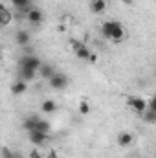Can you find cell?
<instances>
[{"instance_id":"6da1fadb","label":"cell","mask_w":156,"mask_h":158,"mask_svg":"<svg viewBox=\"0 0 156 158\" xmlns=\"http://www.w3.org/2000/svg\"><path fill=\"white\" fill-rule=\"evenodd\" d=\"M101 33H103V37L109 40H121L125 37V28H123V24L121 22H117V20H107V22H103V26H101Z\"/></svg>"},{"instance_id":"7a4b0ae2","label":"cell","mask_w":156,"mask_h":158,"mask_svg":"<svg viewBox=\"0 0 156 158\" xmlns=\"http://www.w3.org/2000/svg\"><path fill=\"white\" fill-rule=\"evenodd\" d=\"M40 66H42V61H40L37 55H33V53H24L18 59V68H30V70L39 72Z\"/></svg>"},{"instance_id":"3957f363","label":"cell","mask_w":156,"mask_h":158,"mask_svg":"<svg viewBox=\"0 0 156 158\" xmlns=\"http://www.w3.org/2000/svg\"><path fill=\"white\" fill-rule=\"evenodd\" d=\"M127 103H129V107H130L134 112H138V114H143V112L147 110V107H149V103H147L143 98H140V96H129V98H127Z\"/></svg>"},{"instance_id":"277c9868","label":"cell","mask_w":156,"mask_h":158,"mask_svg":"<svg viewBox=\"0 0 156 158\" xmlns=\"http://www.w3.org/2000/svg\"><path fill=\"white\" fill-rule=\"evenodd\" d=\"M68 85H70V79H68L66 74H63V72H55V76L50 79V86L53 90H64Z\"/></svg>"},{"instance_id":"5b68a950","label":"cell","mask_w":156,"mask_h":158,"mask_svg":"<svg viewBox=\"0 0 156 158\" xmlns=\"http://www.w3.org/2000/svg\"><path fill=\"white\" fill-rule=\"evenodd\" d=\"M70 44H72V48H74V52H76V55H77L79 59H83V61H90L92 52L88 50V46H86L84 42H81V40H72Z\"/></svg>"},{"instance_id":"8992f818","label":"cell","mask_w":156,"mask_h":158,"mask_svg":"<svg viewBox=\"0 0 156 158\" xmlns=\"http://www.w3.org/2000/svg\"><path fill=\"white\" fill-rule=\"evenodd\" d=\"M28 138H30V142L33 143V145H44L46 142H48V132H42V131H31V132H28Z\"/></svg>"},{"instance_id":"52a82bcc","label":"cell","mask_w":156,"mask_h":158,"mask_svg":"<svg viewBox=\"0 0 156 158\" xmlns=\"http://www.w3.org/2000/svg\"><path fill=\"white\" fill-rule=\"evenodd\" d=\"M15 42H17L18 46H22V48L31 46V35H30V31H26V30L17 31V33H15Z\"/></svg>"},{"instance_id":"ba28073f","label":"cell","mask_w":156,"mask_h":158,"mask_svg":"<svg viewBox=\"0 0 156 158\" xmlns=\"http://www.w3.org/2000/svg\"><path fill=\"white\" fill-rule=\"evenodd\" d=\"M26 19H28V22L30 24H33V26H39L40 22L44 20V15H42V11L37 9V7H33L28 15H26Z\"/></svg>"},{"instance_id":"9c48e42d","label":"cell","mask_w":156,"mask_h":158,"mask_svg":"<svg viewBox=\"0 0 156 158\" xmlns=\"http://www.w3.org/2000/svg\"><path fill=\"white\" fill-rule=\"evenodd\" d=\"M11 4H13L18 11H22L24 15H28V13L33 9V2H31V0H11Z\"/></svg>"},{"instance_id":"30bf717a","label":"cell","mask_w":156,"mask_h":158,"mask_svg":"<svg viewBox=\"0 0 156 158\" xmlns=\"http://www.w3.org/2000/svg\"><path fill=\"white\" fill-rule=\"evenodd\" d=\"M132 143H134L132 132H119L117 134V145L119 147H130Z\"/></svg>"},{"instance_id":"8fae6325","label":"cell","mask_w":156,"mask_h":158,"mask_svg":"<svg viewBox=\"0 0 156 158\" xmlns=\"http://www.w3.org/2000/svg\"><path fill=\"white\" fill-rule=\"evenodd\" d=\"M55 72H57V70L53 68V64H48V63H42V66H40V70H39L40 77H42V79H48V81L55 76Z\"/></svg>"},{"instance_id":"7c38bea8","label":"cell","mask_w":156,"mask_h":158,"mask_svg":"<svg viewBox=\"0 0 156 158\" xmlns=\"http://www.w3.org/2000/svg\"><path fill=\"white\" fill-rule=\"evenodd\" d=\"M26 90H28V83L22 81V79H17V81L11 85V92H13L15 96H22Z\"/></svg>"},{"instance_id":"4fadbf2b","label":"cell","mask_w":156,"mask_h":158,"mask_svg":"<svg viewBox=\"0 0 156 158\" xmlns=\"http://www.w3.org/2000/svg\"><path fill=\"white\" fill-rule=\"evenodd\" d=\"M39 119L37 116H30V118H26L22 121V127H24V131H28V132H31V131H35L37 129V123H39Z\"/></svg>"},{"instance_id":"5bb4252c","label":"cell","mask_w":156,"mask_h":158,"mask_svg":"<svg viewBox=\"0 0 156 158\" xmlns=\"http://www.w3.org/2000/svg\"><path fill=\"white\" fill-rule=\"evenodd\" d=\"M90 9H92V13L99 15V13H103L107 9V2L105 0H92L90 2Z\"/></svg>"},{"instance_id":"9a60e30c","label":"cell","mask_w":156,"mask_h":158,"mask_svg":"<svg viewBox=\"0 0 156 158\" xmlns=\"http://www.w3.org/2000/svg\"><path fill=\"white\" fill-rule=\"evenodd\" d=\"M37 76V72L35 70H30V68H18V77L22 79V81H33Z\"/></svg>"},{"instance_id":"2e32d148","label":"cell","mask_w":156,"mask_h":158,"mask_svg":"<svg viewBox=\"0 0 156 158\" xmlns=\"http://www.w3.org/2000/svg\"><path fill=\"white\" fill-rule=\"evenodd\" d=\"M40 109H42L46 114H51V112H55L57 103H55L53 99H44V101H42V105H40Z\"/></svg>"},{"instance_id":"e0dca14e","label":"cell","mask_w":156,"mask_h":158,"mask_svg":"<svg viewBox=\"0 0 156 158\" xmlns=\"http://www.w3.org/2000/svg\"><path fill=\"white\" fill-rule=\"evenodd\" d=\"M142 116H143V119H145L147 123H156V110H151V109H147V110H145Z\"/></svg>"},{"instance_id":"ac0fdd59","label":"cell","mask_w":156,"mask_h":158,"mask_svg":"<svg viewBox=\"0 0 156 158\" xmlns=\"http://www.w3.org/2000/svg\"><path fill=\"white\" fill-rule=\"evenodd\" d=\"M50 129H51L50 121H46V119H39V123H37V129H35V131H42V132H50Z\"/></svg>"},{"instance_id":"d6986e66","label":"cell","mask_w":156,"mask_h":158,"mask_svg":"<svg viewBox=\"0 0 156 158\" xmlns=\"http://www.w3.org/2000/svg\"><path fill=\"white\" fill-rule=\"evenodd\" d=\"M0 11H2V24H4V26H7V24H9V20H11V15H9V11H7L6 7H0Z\"/></svg>"},{"instance_id":"ffe728a7","label":"cell","mask_w":156,"mask_h":158,"mask_svg":"<svg viewBox=\"0 0 156 158\" xmlns=\"http://www.w3.org/2000/svg\"><path fill=\"white\" fill-rule=\"evenodd\" d=\"M79 112L81 114H88L90 112V103L88 101H81L79 103Z\"/></svg>"},{"instance_id":"44dd1931","label":"cell","mask_w":156,"mask_h":158,"mask_svg":"<svg viewBox=\"0 0 156 158\" xmlns=\"http://www.w3.org/2000/svg\"><path fill=\"white\" fill-rule=\"evenodd\" d=\"M147 109H151V110H156V96H153L151 99H149V107Z\"/></svg>"},{"instance_id":"7402d4cb","label":"cell","mask_w":156,"mask_h":158,"mask_svg":"<svg viewBox=\"0 0 156 158\" xmlns=\"http://www.w3.org/2000/svg\"><path fill=\"white\" fill-rule=\"evenodd\" d=\"M11 153H13L11 149H7V147H4V149H2V158H9V156H11Z\"/></svg>"},{"instance_id":"603a6c76","label":"cell","mask_w":156,"mask_h":158,"mask_svg":"<svg viewBox=\"0 0 156 158\" xmlns=\"http://www.w3.org/2000/svg\"><path fill=\"white\" fill-rule=\"evenodd\" d=\"M9 158H26V156H24V155H22L20 151H13V153H11V156H9Z\"/></svg>"},{"instance_id":"cb8c5ba5","label":"cell","mask_w":156,"mask_h":158,"mask_svg":"<svg viewBox=\"0 0 156 158\" xmlns=\"http://www.w3.org/2000/svg\"><path fill=\"white\" fill-rule=\"evenodd\" d=\"M30 158H42V155H40L39 151H31L30 153Z\"/></svg>"},{"instance_id":"d4e9b609","label":"cell","mask_w":156,"mask_h":158,"mask_svg":"<svg viewBox=\"0 0 156 158\" xmlns=\"http://www.w3.org/2000/svg\"><path fill=\"white\" fill-rule=\"evenodd\" d=\"M96 61H97V55H94V53H92V57H90V61H88V63H96Z\"/></svg>"},{"instance_id":"484cf974","label":"cell","mask_w":156,"mask_h":158,"mask_svg":"<svg viewBox=\"0 0 156 158\" xmlns=\"http://www.w3.org/2000/svg\"><path fill=\"white\" fill-rule=\"evenodd\" d=\"M123 4H125V6H132V4H134V0H123Z\"/></svg>"},{"instance_id":"4316f807","label":"cell","mask_w":156,"mask_h":158,"mask_svg":"<svg viewBox=\"0 0 156 158\" xmlns=\"http://www.w3.org/2000/svg\"><path fill=\"white\" fill-rule=\"evenodd\" d=\"M154 74H156V70H154Z\"/></svg>"}]
</instances>
